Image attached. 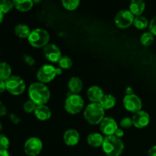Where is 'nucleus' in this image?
<instances>
[{"label":"nucleus","instance_id":"nucleus-16","mask_svg":"<svg viewBox=\"0 0 156 156\" xmlns=\"http://www.w3.org/2000/svg\"><path fill=\"white\" fill-rule=\"evenodd\" d=\"M34 115L37 120L41 121H46L50 119L52 112L50 108L47 105H37L36 109L34 112Z\"/></svg>","mask_w":156,"mask_h":156},{"label":"nucleus","instance_id":"nucleus-21","mask_svg":"<svg viewBox=\"0 0 156 156\" xmlns=\"http://www.w3.org/2000/svg\"><path fill=\"white\" fill-rule=\"evenodd\" d=\"M14 31H15V34L18 37L21 38V39H27L31 32V30L27 24H18L15 27Z\"/></svg>","mask_w":156,"mask_h":156},{"label":"nucleus","instance_id":"nucleus-30","mask_svg":"<svg viewBox=\"0 0 156 156\" xmlns=\"http://www.w3.org/2000/svg\"><path fill=\"white\" fill-rule=\"evenodd\" d=\"M119 125H120V128L122 129H129L133 126V120L132 117H125L122 118L119 122Z\"/></svg>","mask_w":156,"mask_h":156},{"label":"nucleus","instance_id":"nucleus-20","mask_svg":"<svg viewBox=\"0 0 156 156\" xmlns=\"http://www.w3.org/2000/svg\"><path fill=\"white\" fill-rule=\"evenodd\" d=\"M12 2L15 9L21 12H28L34 6L32 0H12Z\"/></svg>","mask_w":156,"mask_h":156},{"label":"nucleus","instance_id":"nucleus-34","mask_svg":"<svg viewBox=\"0 0 156 156\" xmlns=\"http://www.w3.org/2000/svg\"><path fill=\"white\" fill-rule=\"evenodd\" d=\"M9 118L11 120V122L13 123L14 124H18L21 121V118L17 114H14V113H11V114H9Z\"/></svg>","mask_w":156,"mask_h":156},{"label":"nucleus","instance_id":"nucleus-15","mask_svg":"<svg viewBox=\"0 0 156 156\" xmlns=\"http://www.w3.org/2000/svg\"><path fill=\"white\" fill-rule=\"evenodd\" d=\"M105 94L103 89L98 85L89 87L87 91V97L91 103H100Z\"/></svg>","mask_w":156,"mask_h":156},{"label":"nucleus","instance_id":"nucleus-19","mask_svg":"<svg viewBox=\"0 0 156 156\" xmlns=\"http://www.w3.org/2000/svg\"><path fill=\"white\" fill-rule=\"evenodd\" d=\"M129 9L134 16H140L146 9V3L144 0H131Z\"/></svg>","mask_w":156,"mask_h":156},{"label":"nucleus","instance_id":"nucleus-37","mask_svg":"<svg viewBox=\"0 0 156 156\" xmlns=\"http://www.w3.org/2000/svg\"><path fill=\"white\" fill-rule=\"evenodd\" d=\"M148 156H156V145L149 149V151H148Z\"/></svg>","mask_w":156,"mask_h":156},{"label":"nucleus","instance_id":"nucleus-26","mask_svg":"<svg viewBox=\"0 0 156 156\" xmlns=\"http://www.w3.org/2000/svg\"><path fill=\"white\" fill-rule=\"evenodd\" d=\"M57 63L59 68L62 69L68 70L73 66V60L68 56H62V57L60 58Z\"/></svg>","mask_w":156,"mask_h":156},{"label":"nucleus","instance_id":"nucleus-25","mask_svg":"<svg viewBox=\"0 0 156 156\" xmlns=\"http://www.w3.org/2000/svg\"><path fill=\"white\" fill-rule=\"evenodd\" d=\"M155 36L149 31L144 32L140 37V42L144 47H149L153 44Z\"/></svg>","mask_w":156,"mask_h":156},{"label":"nucleus","instance_id":"nucleus-38","mask_svg":"<svg viewBox=\"0 0 156 156\" xmlns=\"http://www.w3.org/2000/svg\"><path fill=\"white\" fill-rule=\"evenodd\" d=\"M6 114H7V109L5 105H2L0 106V117H4Z\"/></svg>","mask_w":156,"mask_h":156},{"label":"nucleus","instance_id":"nucleus-9","mask_svg":"<svg viewBox=\"0 0 156 156\" xmlns=\"http://www.w3.org/2000/svg\"><path fill=\"white\" fill-rule=\"evenodd\" d=\"M123 105L126 111L133 114L141 111L143 108L142 100L135 94H126L123 99Z\"/></svg>","mask_w":156,"mask_h":156},{"label":"nucleus","instance_id":"nucleus-47","mask_svg":"<svg viewBox=\"0 0 156 156\" xmlns=\"http://www.w3.org/2000/svg\"><path fill=\"white\" fill-rule=\"evenodd\" d=\"M0 50H1V48H0Z\"/></svg>","mask_w":156,"mask_h":156},{"label":"nucleus","instance_id":"nucleus-28","mask_svg":"<svg viewBox=\"0 0 156 156\" xmlns=\"http://www.w3.org/2000/svg\"><path fill=\"white\" fill-rule=\"evenodd\" d=\"M14 4L12 0H2L0 2V10L3 14H7L14 9Z\"/></svg>","mask_w":156,"mask_h":156},{"label":"nucleus","instance_id":"nucleus-29","mask_svg":"<svg viewBox=\"0 0 156 156\" xmlns=\"http://www.w3.org/2000/svg\"><path fill=\"white\" fill-rule=\"evenodd\" d=\"M37 105L34 103L32 101L28 100L25 101L23 105V111L27 114H32L34 112L35 109H36Z\"/></svg>","mask_w":156,"mask_h":156},{"label":"nucleus","instance_id":"nucleus-10","mask_svg":"<svg viewBox=\"0 0 156 156\" xmlns=\"http://www.w3.org/2000/svg\"><path fill=\"white\" fill-rule=\"evenodd\" d=\"M42 149V141L36 136L28 138L24 144V151L27 156H37Z\"/></svg>","mask_w":156,"mask_h":156},{"label":"nucleus","instance_id":"nucleus-1","mask_svg":"<svg viewBox=\"0 0 156 156\" xmlns=\"http://www.w3.org/2000/svg\"><path fill=\"white\" fill-rule=\"evenodd\" d=\"M27 94L29 100L32 101L36 105H47L51 96L48 86L40 82L30 84L27 89Z\"/></svg>","mask_w":156,"mask_h":156},{"label":"nucleus","instance_id":"nucleus-18","mask_svg":"<svg viewBox=\"0 0 156 156\" xmlns=\"http://www.w3.org/2000/svg\"><path fill=\"white\" fill-rule=\"evenodd\" d=\"M68 88L71 94H79L83 88V82L82 79L77 76H73L68 82Z\"/></svg>","mask_w":156,"mask_h":156},{"label":"nucleus","instance_id":"nucleus-17","mask_svg":"<svg viewBox=\"0 0 156 156\" xmlns=\"http://www.w3.org/2000/svg\"><path fill=\"white\" fill-rule=\"evenodd\" d=\"M105 136L101 133H91L87 136V143L93 148H100L103 145Z\"/></svg>","mask_w":156,"mask_h":156},{"label":"nucleus","instance_id":"nucleus-43","mask_svg":"<svg viewBox=\"0 0 156 156\" xmlns=\"http://www.w3.org/2000/svg\"><path fill=\"white\" fill-rule=\"evenodd\" d=\"M32 2H34V4H39L42 2V0H32Z\"/></svg>","mask_w":156,"mask_h":156},{"label":"nucleus","instance_id":"nucleus-24","mask_svg":"<svg viewBox=\"0 0 156 156\" xmlns=\"http://www.w3.org/2000/svg\"><path fill=\"white\" fill-rule=\"evenodd\" d=\"M149 21L147 18L143 15L140 16H136L134 18L133 26L138 30H144L149 27Z\"/></svg>","mask_w":156,"mask_h":156},{"label":"nucleus","instance_id":"nucleus-39","mask_svg":"<svg viewBox=\"0 0 156 156\" xmlns=\"http://www.w3.org/2000/svg\"><path fill=\"white\" fill-rule=\"evenodd\" d=\"M125 93L126 94H134V91H133V88L130 86H128L126 87V89H125Z\"/></svg>","mask_w":156,"mask_h":156},{"label":"nucleus","instance_id":"nucleus-31","mask_svg":"<svg viewBox=\"0 0 156 156\" xmlns=\"http://www.w3.org/2000/svg\"><path fill=\"white\" fill-rule=\"evenodd\" d=\"M10 146V141L9 138L4 134L0 133V149L8 150Z\"/></svg>","mask_w":156,"mask_h":156},{"label":"nucleus","instance_id":"nucleus-36","mask_svg":"<svg viewBox=\"0 0 156 156\" xmlns=\"http://www.w3.org/2000/svg\"><path fill=\"white\" fill-rule=\"evenodd\" d=\"M5 91H6L5 81L0 80V94L4 93Z\"/></svg>","mask_w":156,"mask_h":156},{"label":"nucleus","instance_id":"nucleus-5","mask_svg":"<svg viewBox=\"0 0 156 156\" xmlns=\"http://www.w3.org/2000/svg\"><path fill=\"white\" fill-rule=\"evenodd\" d=\"M85 106V101L80 94H70L64 103V108L68 114L75 115L79 114Z\"/></svg>","mask_w":156,"mask_h":156},{"label":"nucleus","instance_id":"nucleus-35","mask_svg":"<svg viewBox=\"0 0 156 156\" xmlns=\"http://www.w3.org/2000/svg\"><path fill=\"white\" fill-rule=\"evenodd\" d=\"M114 136H117V137H118V138L121 139L122 137L124 136V131H123V129L119 127L118 129H117V131L115 132V134H114Z\"/></svg>","mask_w":156,"mask_h":156},{"label":"nucleus","instance_id":"nucleus-41","mask_svg":"<svg viewBox=\"0 0 156 156\" xmlns=\"http://www.w3.org/2000/svg\"><path fill=\"white\" fill-rule=\"evenodd\" d=\"M56 75H57V76H59V75L62 74V69L59 68V67H56Z\"/></svg>","mask_w":156,"mask_h":156},{"label":"nucleus","instance_id":"nucleus-22","mask_svg":"<svg viewBox=\"0 0 156 156\" xmlns=\"http://www.w3.org/2000/svg\"><path fill=\"white\" fill-rule=\"evenodd\" d=\"M116 103H117L116 98L111 94H105L104 95L103 98L100 101V105H101L102 108L105 111H108V110H111L112 108H114L115 107Z\"/></svg>","mask_w":156,"mask_h":156},{"label":"nucleus","instance_id":"nucleus-14","mask_svg":"<svg viewBox=\"0 0 156 156\" xmlns=\"http://www.w3.org/2000/svg\"><path fill=\"white\" fill-rule=\"evenodd\" d=\"M63 141L66 146H76L80 141V134L75 129H67L63 134Z\"/></svg>","mask_w":156,"mask_h":156},{"label":"nucleus","instance_id":"nucleus-6","mask_svg":"<svg viewBox=\"0 0 156 156\" xmlns=\"http://www.w3.org/2000/svg\"><path fill=\"white\" fill-rule=\"evenodd\" d=\"M6 91L12 95H21L25 91L26 84L18 76H12L5 81Z\"/></svg>","mask_w":156,"mask_h":156},{"label":"nucleus","instance_id":"nucleus-3","mask_svg":"<svg viewBox=\"0 0 156 156\" xmlns=\"http://www.w3.org/2000/svg\"><path fill=\"white\" fill-rule=\"evenodd\" d=\"M102 150L108 156H120L124 150V143L115 136H105Z\"/></svg>","mask_w":156,"mask_h":156},{"label":"nucleus","instance_id":"nucleus-27","mask_svg":"<svg viewBox=\"0 0 156 156\" xmlns=\"http://www.w3.org/2000/svg\"><path fill=\"white\" fill-rule=\"evenodd\" d=\"M62 5L68 11H74L80 5V0H62Z\"/></svg>","mask_w":156,"mask_h":156},{"label":"nucleus","instance_id":"nucleus-42","mask_svg":"<svg viewBox=\"0 0 156 156\" xmlns=\"http://www.w3.org/2000/svg\"><path fill=\"white\" fill-rule=\"evenodd\" d=\"M3 18H4V14H3L2 12H1V10H0V24H1L2 22Z\"/></svg>","mask_w":156,"mask_h":156},{"label":"nucleus","instance_id":"nucleus-46","mask_svg":"<svg viewBox=\"0 0 156 156\" xmlns=\"http://www.w3.org/2000/svg\"><path fill=\"white\" fill-rule=\"evenodd\" d=\"M2 2V0H0V2Z\"/></svg>","mask_w":156,"mask_h":156},{"label":"nucleus","instance_id":"nucleus-2","mask_svg":"<svg viewBox=\"0 0 156 156\" xmlns=\"http://www.w3.org/2000/svg\"><path fill=\"white\" fill-rule=\"evenodd\" d=\"M105 110L100 103H90L84 109V118L91 125L100 124L105 117Z\"/></svg>","mask_w":156,"mask_h":156},{"label":"nucleus","instance_id":"nucleus-23","mask_svg":"<svg viewBox=\"0 0 156 156\" xmlns=\"http://www.w3.org/2000/svg\"><path fill=\"white\" fill-rule=\"evenodd\" d=\"M12 76L11 66L6 62H0V80L6 81Z\"/></svg>","mask_w":156,"mask_h":156},{"label":"nucleus","instance_id":"nucleus-45","mask_svg":"<svg viewBox=\"0 0 156 156\" xmlns=\"http://www.w3.org/2000/svg\"><path fill=\"white\" fill-rule=\"evenodd\" d=\"M2 105V101H0V106H1Z\"/></svg>","mask_w":156,"mask_h":156},{"label":"nucleus","instance_id":"nucleus-13","mask_svg":"<svg viewBox=\"0 0 156 156\" xmlns=\"http://www.w3.org/2000/svg\"><path fill=\"white\" fill-rule=\"evenodd\" d=\"M133 124L136 129H143L149 124L150 122V116L146 111H141L133 114L132 117Z\"/></svg>","mask_w":156,"mask_h":156},{"label":"nucleus","instance_id":"nucleus-8","mask_svg":"<svg viewBox=\"0 0 156 156\" xmlns=\"http://www.w3.org/2000/svg\"><path fill=\"white\" fill-rule=\"evenodd\" d=\"M134 16L130 11L123 9L119 11L114 18V23L118 28L126 29L133 24Z\"/></svg>","mask_w":156,"mask_h":156},{"label":"nucleus","instance_id":"nucleus-44","mask_svg":"<svg viewBox=\"0 0 156 156\" xmlns=\"http://www.w3.org/2000/svg\"><path fill=\"white\" fill-rule=\"evenodd\" d=\"M2 128H3V126H2V123H0V133H1V131L2 130Z\"/></svg>","mask_w":156,"mask_h":156},{"label":"nucleus","instance_id":"nucleus-4","mask_svg":"<svg viewBox=\"0 0 156 156\" xmlns=\"http://www.w3.org/2000/svg\"><path fill=\"white\" fill-rule=\"evenodd\" d=\"M27 41L34 48L44 49L50 42V34L45 29L35 28L31 30Z\"/></svg>","mask_w":156,"mask_h":156},{"label":"nucleus","instance_id":"nucleus-40","mask_svg":"<svg viewBox=\"0 0 156 156\" xmlns=\"http://www.w3.org/2000/svg\"><path fill=\"white\" fill-rule=\"evenodd\" d=\"M0 156H10L9 151L0 149Z\"/></svg>","mask_w":156,"mask_h":156},{"label":"nucleus","instance_id":"nucleus-32","mask_svg":"<svg viewBox=\"0 0 156 156\" xmlns=\"http://www.w3.org/2000/svg\"><path fill=\"white\" fill-rule=\"evenodd\" d=\"M23 62L26 64V65L29 66H34L35 65V59L33 56L28 54H24L22 56Z\"/></svg>","mask_w":156,"mask_h":156},{"label":"nucleus","instance_id":"nucleus-33","mask_svg":"<svg viewBox=\"0 0 156 156\" xmlns=\"http://www.w3.org/2000/svg\"><path fill=\"white\" fill-rule=\"evenodd\" d=\"M149 31L152 33L154 36H156V16L153 17L149 21Z\"/></svg>","mask_w":156,"mask_h":156},{"label":"nucleus","instance_id":"nucleus-11","mask_svg":"<svg viewBox=\"0 0 156 156\" xmlns=\"http://www.w3.org/2000/svg\"><path fill=\"white\" fill-rule=\"evenodd\" d=\"M100 131L105 136H114L118 129V123L113 117H105L99 124Z\"/></svg>","mask_w":156,"mask_h":156},{"label":"nucleus","instance_id":"nucleus-7","mask_svg":"<svg viewBox=\"0 0 156 156\" xmlns=\"http://www.w3.org/2000/svg\"><path fill=\"white\" fill-rule=\"evenodd\" d=\"M56 75V67L51 64H44L38 69L37 72V82L44 84H47L54 80Z\"/></svg>","mask_w":156,"mask_h":156},{"label":"nucleus","instance_id":"nucleus-12","mask_svg":"<svg viewBox=\"0 0 156 156\" xmlns=\"http://www.w3.org/2000/svg\"><path fill=\"white\" fill-rule=\"evenodd\" d=\"M44 55L45 59L52 63H57L60 58L62 57L61 50L56 44L49 43L44 49H43Z\"/></svg>","mask_w":156,"mask_h":156}]
</instances>
